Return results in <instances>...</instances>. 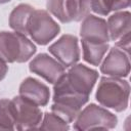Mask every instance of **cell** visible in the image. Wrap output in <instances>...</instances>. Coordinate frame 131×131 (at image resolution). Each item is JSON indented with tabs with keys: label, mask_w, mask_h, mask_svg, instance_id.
<instances>
[{
	"label": "cell",
	"mask_w": 131,
	"mask_h": 131,
	"mask_svg": "<svg viewBox=\"0 0 131 131\" xmlns=\"http://www.w3.org/2000/svg\"><path fill=\"white\" fill-rule=\"evenodd\" d=\"M106 25H107L110 40L117 42L121 38L130 35L131 13L129 11L115 12L108 17Z\"/></svg>",
	"instance_id": "12"
},
{
	"label": "cell",
	"mask_w": 131,
	"mask_h": 131,
	"mask_svg": "<svg viewBox=\"0 0 131 131\" xmlns=\"http://www.w3.org/2000/svg\"><path fill=\"white\" fill-rule=\"evenodd\" d=\"M118 124L116 115L107 111L105 107L98 106L95 103L88 104L84 110L80 111L74 122V129L84 130H107L114 129Z\"/></svg>",
	"instance_id": "4"
},
{
	"label": "cell",
	"mask_w": 131,
	"mask_h": 131,
	"mask_svg": "<svg viewBox=\"0 0 131 131\" xmlns=\"http://www.w3.org/2000/svg\"><path fill=\"white\" fill-rule=\"evenodd\" d=\"M78 38L75 35H62L48 48L49 52L64 68H70L80 59V48Z\"/></svg>",
	"instance_id": "7"
},
{
	"label": "cell",
	"mask_w": 131,
	"mask_h": 131,
	"mask_svg": "<svg viewBox=\"0 0 131 131\" xmlns=\"http://www.w3.org/2000/svg\"><path fill=\"white\" fill-rule=\"evenodd\" d=\"M100 72L110 77L123 78L130 73L129 53L114 46L100 66Z\"/></svg>",
	"instance_id": "9"
},
{
	"label": "cell",
	"mask_w": 131,
	"mask_h": 131,
	"mask_svg": "<svg viewBox=\"0 0 131 131\" xmlns=\"http://www.w3.org/2000/svg\"><path fill=\"white\" fill-rule=\"evenodd\" d=\"M18 92L19 96L38 106H45L49 102V88L35 78H26L19 85Z\"/></svg>",
	"instance_id": "11"
},
{
	"label": "cell",
	"mask_w": 131,
	"mask_h": 131,
	"mask_svg": "<svg viewBox=\"0 0 131 131\" xmlns=\"http://www.w3.org/2000/svg\"><path fill=\"white\" fill-rule=\"evenodd\" d=\"M15 129L14 111L11 100L6 98L0 99V130Z\"/></svg>",
	"instance_id": "17"
},
{
	"label": "cell",
	"mask_w": 131,
	"mask_h": 131,
	"mask_svg": "<svg viewBox=\"0 0 131 131\" xmlns=\"http://www.w3.org/2000/svg\"><path fill=\"white\" fill-rule=\"evenodd\" d=\"M130 85L126 80L117 77H101L95 93L98 103L118 113L128 107Z\"/></svg>",
	"instance_id": "2"
},
{
	"label": "cell",
	"mask_w": 131,
	"mask_h": 131,
	"mask_svg": "<svg viewBox=\"0 0 131 131\" xmlns=\"http://www.w3.org/2000/svg\"><path fill=\"white\" fill-rule=\"evenodd\" d=\"M67 10L71 21H80L90 12V0H67Z\"/></svg>",
	"instance_id": "16"
},
{
	"label": "cell",
	"mask_w": 131,
	"mask_h": 131,
	"mask_svg": "<svg viewBox=\"0 0 131 131\" xmlns=\"http://www.w3.org/2000/svg\"><path fill=\"white\" fill-rule=\"evenodd\" d=\"M10 0H0V4H4V3H7L9 2Z\"/></svg>",
	"instance_id": "21"
},
{
	"label": "cell",
	"mask_w": 131,
	"mask_h": 131,
	"mask_svg": "<svg viewBox=\"0 0 131 131\" xmlns=\"http://www.w3.org/2000/svg\"><path fill=\"white\" fill-rule=\"evenodd\" d=\"M98 73L82 63H75L53 85V92H68L79 96L89 97Z\"/></svg>",
	"instance_id": "1"
},
{
	"label": "cell",
	"mask_w": 131,
	"mask_h": 131,
	"mask_svg": "<svg viewBox=\"0 0 131 131\" xmlns=\"http://www.w3.org/2000/svg\"><path fill=\"white\" fill-rule=\"evenodd\" d=\"M37 51L35 44L18 32H0V57L6 62H26Z\"/></svg>",
	"instance_id": "3"
},
{
	"label": "cell",
	"mask_w": 131,
	"mask_h": 131,
	"mask_svg": "<svg viewBox=\"0 0 131 131\" xmlns=\"http://www.w3.org/2000/svg\"><path fill=\"white\" fill-rule=\"evenodd\" d=\"M129 6L130 0H90V9L99 15H107L112 11H119Z\"/></svg>",
	"instance_id": "15"
},
{
	"label": "cell",
	"mask_w": 131,
	"mask_h": 131,
	"mask_svg": "<svg viewBox=\"0 0 131 131\" xmlns=\"http://www.w3.org/2000/svg\"><path fill=\"white\" fill-rule=\"evenodd\" d=\"M7 72H8V66H7L6 61H4V60L0 57V81L5 78Z\"/></svg>",
	"instance_id": "20"
},
{
	"label": "cell",
	"mask_w": 131,
	"mask_h": 131,
	"mask_svg": "<svg viewBox=\"0 0 131 131\" xmlns=\"http://www.w3.org/2000/svg\"><path fill=\"white\" fill-rule=\"evenodd\" d=\"M34 7L30 4H19L13 8L9 15V26L14 32L28 35V25Z\"/></svg>",
	"instance_id": "13"
},
{
	"label": "cell",
	"mask_w": 131,
	"mask_h": 131,
	"mask_svg": "<svg viewBox=\"0 0 131 131\" xmlns=\"http://www.w3.org/2000/svg\"><path fill=\"white\" fill-rule=\"evenodd\" d=\"M60 32V27L43 9H34L28 25V35L39 45H46Z\"/></svg>",
	"instance_id": "5"
},
{
	"label": "cell",
	"mask_w": 131,
	"mask_h": 131,
	"mask_svg": "<svg viewBox=\"0 0 131 131\" xmlns=\"http://www.w3.org/2000/svg\"><path fill=\"white\" fill-rule=\"evenodd\" d=\"M46 8L60 23L62 24L71 23L67 10V0H47Z\"/></svg>",
	"instance_id": "19"
},
{
	"label": "cell",
	"mask_w": 131,
	"mask_h": 131,
	"mask_svg": "<svg viewBox=\"0 0 131 131\" xmlns=\"http://www.w3.org/2000/svg\"><path fill=\"white\" fill-rule=\"evenodd\" d=\"M81 43L84 60L95 67L100 64L104 54L110 48L108 43H94L85 40H82Z\"/></svg>",
	"instance_id": "14"
},
{
	"label": "cell",
	"mask_w": 131,
	"mask_h": 131,
	"mask_svg": "<svg viewBox=\"0 0 131 131\" xmlns=\"http://www.w3.org/2000/svg\"><path fill=\"white\" fill-rule=\"evenodd\" d=\"M29 69L33 74L40 76L50 84L57 82L66 73L64 67L47 53L36 55L30 62Z\"/></svg>",
	"instance_id": "8"
},
{
	"label": "cell",
	"mask_w": 131,
	"mask_h": 131,
	"mask_svg": "<svg viewBox=\"0 0 131 131\" xmlns=\"http://www.w3.org/2000/svg\"><path fill=\"white\" fill-rule=\"evenodd\" d=\"M82 40L94 43H108L110 36L106 20L93 14H88L82 19L80 27Z\"/></svg>",
	"instance_id": "10"
},
{
	"label": "cell",
	"mask_w": 131,
	"mask_h": 131,
	"mask_svg": "<svg viewBox=\"0 0 131 131\" xmlns=\"http://www.w3.org/2000/svg\"><path fill=\"white\" fill-rule=\"evenodd\" d=\"M39 129L41 130H69L70 126L64 120L55 115L54 113L46 112L44 118L41 121Z\"/></svg>",
	"instance_id": "18"
},
{
	"label": "cell",
	"mask_w": 131,
	"mask_h": 131,
	"mask_svg": "<svg viewBox=\"0 0 131 131\" xmlns=\"http://www.w3.org/2000/svg\"><path fill=\"white\" fill-rule=\"evenodd\" d=\"M14 111L15 129L34 130L39 129L42 121V112L38 105L30 102L21 96H15L11 100Z\"/></svg>",
	"instance_id": "6"
}]
</instances>
